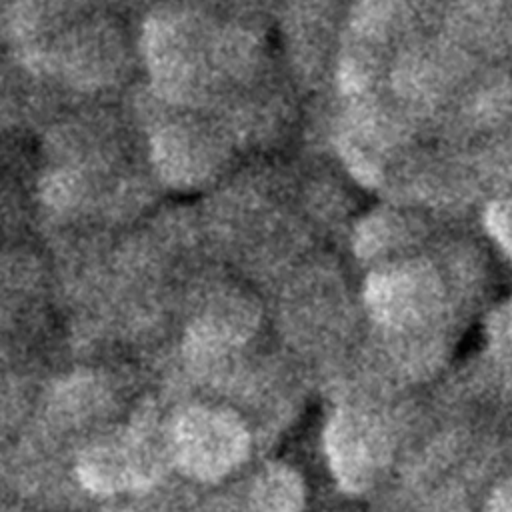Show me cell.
<instances>
[{
  "mask_svg": "<svg viewBox=\"0 0 512 512\" xmlns=\"http://www.w3.org/2000/svg\"><path fill=\"white\" fill-rule=\"evenodd\" d=\"M142 52L162 100L198 104L218 80L246 66L250 42L238 32L216 30L188 12H160L144 24Z\"/></svg>",
  "mask_w": 512,
  "mask_h": 512,
  "instance_id": "1",
  "label": "cell"
},
{
  "mask_svg": "<svg viewBox=\"0 0 512 512\" xmlns=\"http://www.w3.org/2000/svg\"><path fill=\"white\" fill-rule=\"evenodd\" d=\"M172 460L168 426L156 408L142 406L110 436L90 442L76 460L78 482L94 494H118L152 486Z\"/></svg>",
  "mask_w": 512,
  "mask_h": 512,
  "instance_id": "2",
  "label": "cell"
},
{
  "mask_svg": "<svg viewBox=\"0 0 512 512\" xmlns=\"http://www.w3.org/2000/svg\"><path fill=\"white\" fill-rule=\"evenodd\" d=\"M172 462L196 480L214 482L238 468L250 450L244 422L224 408L192 406L168 424Z\"/></svg>",
  "mask_w": 512,
  "mask_h": 512,
  "instance_id": "3",
  "label": "cell"
},
{
  "mask_svg": "<svg viewBox=\"0 0 512 512\" xmlns=\"http://www.w3.org/2000/svg\"><path fill=\"white\" fill-rule=\"evenodd\" d=\"M364 300L382 326L416 328L438 314L442 284L436 270L422 260L388 262L368 276Z\"/></svg>",
  "mask_w": 512,
  "mask_h": 512,
  "instance_id": "4",
  "label": "cell"
},
{
  "mask_svg": "<svg viewBox=\"0 0 512 512\" xmlns=\"http://www.w3.org/2000/svg\"><path fill=\"white\" fill-rule=\"evenodd\" d=\"M402 26L400 0H358L346 28L338 82L350 100L370 96L376 74Z\"/></svg>",
  "mask_w": 512,
  "mask_h": 512,
  "instance_id": "5",
  "label": "cell"
},
{
  "mask_svg": "<svg viewBox=\"0 0 512 512\" xmlns=\"http://www.w3.org/2000/svg\"><path fill=\"white\" fill-rule=\"evenodd\" d=\"M324 446L332 476L346 492L368 490L388 462L384 430L372 416L356 408H340L332 414Z\"/></svg>",
  "mask_w": 512,
  "mask_h": 512,
  "instance_id": "6",
  "label": "cell"
},
{
  "mask_svg": "<svg viewBox=\"0 0 512 512\" xmlns=\"http://www.w3.org/2000/svg\"><path fill=\"white\" fill-rule=\"evenodd\" d=\"M396 136L392 120L370 100L354 98L338 130V152L348 172L364 186L384 180Z\"/></svg>",
  "mask_w": 512,
  "mask_h": 512,
  "instance_id": "7",
  "label": "cell"
},
{
  "mask_svg": "<svg viewBox=\"0 0 512 512\" xmlns=\"http://www.w3.org/2000/svg\"><path fill=\"white\" fill-rule=\"evenodd\" d=\"M118 34L98 22L62 32L50 54V72H58L78 88L110 84L122 68Z\"/></svg>",
  "mask_w": 512,
  "mask_h": 512,
  "instance_id": "8",
  "label": "cell"
},
{
  "mask_svg": "<svg viewBox=\"0 0 512 512\" xmlns=\"http://www.w3.org/2000/svg\"><path fill=\"white\" fill-rule=\"evenodd\" d=\"M158 176L176 188L204 184L220 164L218 142L200 126L172 122L160 126L150 144Z\"/></svg>",
  "mask_w": 512,
  "mask_h": 512,
  "instance_id": "9",
  "label": "cell"
},
{
  "mask_svg": "<svg viewBox=\"0 0 512 512\" xmlns=\"http://www.w3.org/2000/svg\"><path fill=\"white\" fill-rule=\"evenodd\" d=\"M256 328V310L244 296L214 300L188 328L186 354L194 362H212L240 346Z\"/></svg>",
  "mask_w": 512,
  "mask_h": 512,
  "instance_id": "10",
  "label": "cell"
},
{
  "mask_svg": "<svg viewBox=\"0 0 512 512\" xmlns=\"http://www.w3.org/2000/svg\"><path fill=\"white\" fill-rule=\"evenodd\" d=\"M304 484L296 470L270 462L242 480L222 502V512H302Z\"/></svg>",
  "mask_w": 512,
  "mask_h": 512,
  "instance_id": "11",
  "label": "cell"
},
{
  "mask_svg": "<svg viewBox=\"0 0 512 512\" xmlns=\"http://www.w3.org/2000/svg\"><path fill=\"white\" fill-rule=\"evenodd\" d=\"M106 404V388L92 374H74L58 382L48 398V412L60 424L94 418Z\"/></svg>",
  "mask_w": 512,
  "mask_h": 512,
  "instance_id": "12",
  "label": "cell"
},
{
  "mask_svg": "<svg viewBox=\"0 0 512 512\" xmlns=\"http://www.w3.org/2000/svg\"><path fill=\"white\" fill-rule=\"evenodd\" d=\"M40 196L54 212L80 210L90 200L88 170L74 164L52 168L40 182Z\"/></svg>",
  "mask_w": 512,
  "mask_h": 512,
  "instance_id": "13",
  "label": "cell"
},
{
  "mask_svg": "<svg viewBox=\"0 0 512 512\" xmlns=\"http://www.w3.org/2000/svg\"><path fill=\"white\" fill-rule=\"evenodd\" d=\"M404 234L402 220L392 212H372L366 216L354 234L356 254L362 258H374L388 252L400 242Z\"/></svg>",
  "mask_w": 512,
  "mask_h": 512,
  "instance_id": "14",
  "label": "cell"
},
{
  "mask_svg": "<svg viewBox=\"0 0 512 512\" xmlns=\"http://www.w3.org/2000/svg\"><path fill=\"white\" fill-rule=\"evenodd\" d=\"M486 228L512 258V200H496L486 210Z\"/></svg>",
  "mask_w": 512,
  "mask_h": 512,
  "instance_id": "15",
  "label": "cell"
},
{
  "mask_svg": "<svg viewBox=\"0 0 512 512\" xmlns=\"http://www.w3.org/2000/svg\"><path fill=\"white\" fill-rule=\"evenodd\" d=\"M486 512H512V480L500 484L488 504H486Z\"/></svg>",
  "mask_w": 512,
  "mask_h": 512,
  "instance_id": "16",
  "label": "cell"
}]
</instances>
